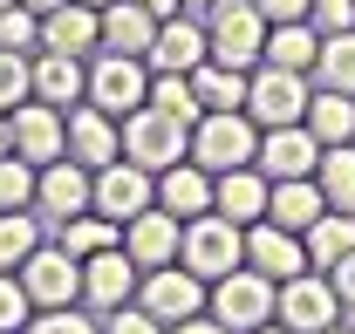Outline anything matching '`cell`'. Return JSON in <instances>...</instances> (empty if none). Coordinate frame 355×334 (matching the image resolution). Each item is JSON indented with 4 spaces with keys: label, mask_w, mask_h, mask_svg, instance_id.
I'll return each instance as SVG.
<instances>
[{
    "label": "cell",
    "mask_w": 355,
    "mask_h": 334,
    "mask_svg": "<svg viewBox=\"0 0 355 334\" xmlns=\"http://www.w3.org/2000/svg\"><path fill=\"white\" fill-rule=\"evenodd\" d=\"M301 123L314 130L321 150H328V143H355V96H342V89H314Z\"/></svg>",
    "instance_id": "28"
},
{
    "label": "cell",
    "mask_w": 355,
    "mask_h": 334,
    "mask_svg": "<svg viewBox=\"0 0 355 334\" xmlns=\"http://www.w3.org/2000/svg\"><path fill=\"white\" fill-rule=\"evenodd\" d=\"M0 211H35V164L28 157H0Z\"/></svg>",
    "instance_id": "35"
},
{
    "label": "cell",
    "mask_w": 355,
    "mask_h": 334,
    "mask_svg": "<svg viewBox=\"0 0 355 334\" xmlns=\"http://www.w3.org/2000/svg\"><path fill=\"white\" fill-rule=\"evenodd\" d=\"M137 259L123 246H110V252H96V259H83V307L89 314H116V307H130L137 300Z\"/></svg>",
    "instance_id": "14"
},
{
    "label": "cell",
    "mask_w": 355,
    "mask_h": 334,
    "mask_svg": "<svg viewBox=\"0 0 355 334\" xmlns=\"http://www.w3.org/2000/svg\"><path fill=\"white\" fill-rule=\"evenodd\" d=\"M35 246H42V218L35 211H0V273H21Z\"/></svg>",
    "instance_id": "32"
},
{
    "label": "cell",
    "mask_w": 355,
    "mask_h": 334,
    "mask_svg": "<svg viewBox=\"0 0 355 334\" xmlns=\"http://www.w3.org/2000/svg\"><path fill=\"white\" fill-rule=\"evenodd\" d=\"M96 109H110L116 123L150 103V62H137V55H110V48H96V62H89V96Z\"/></svg>",
    "instance_id": "6"
},
{
    "label": "cell",
    "mask_w": 355,
    "mask_h": 334,
    "mask_svg": "<svg viewBox=\"0 0 355 334\" xmlns=\"http://www.w3.org/2000/svg\"><path fill=\"white\" fill-rule=\"evenodd\" d=\"M205 300H212V287H205L198 273H184V266H157V273H144V280H137V307H144L164 334H171L178 321H198V314H205Z\"/></svg>",
    "instance_id": "7"
},
{
    "label": "cell",
    "mask_w": 355,
    "mask_h": 334,
    "mask_svg": "<svg viewBox=\"0 0 355 334\" xmlns=\"http://www.w3.org/2000/svg\"><path fill=\"white\" fill-rule=\"evenodd\" d=\"M314 82L355 96V28L349 35H321V62H314Z\"/></svg>",
    "instance_id": "33"
},
{
    "label": "cell",
    "mask_w": 355,
    "mask_h": 334,
    "mask_svg": "<svg viewBox=\"0 0 355 334\" xmlns=\"http://www.w3.org/2000/svg\"><path fill=\"white\" fill-rule=\"evenodd\" d=\"M103 334H164V328H157V321L130 300V307H116V314H110V328H103Z\"/></svg>",
    "instance_id": "41"
},
{
    "label": "cell",
    "mask_w": 355,
    "mask_h": 334,
    "mask_svg": "<svg viewBox=\"0 0 355 334\" xmlns=\"http://www.w3.org/2000/svg\"><path fill=\"white\" fill-rule=\"evenodd\" d=\"M42 48H55V55H96L103 48V7L62 0L55 14H42Z\"/></svg>",
    "instance_id": "20"
},
{
    "label": "cell",
    "mask_w": 355,
    "mask_h": 334,
    "mask_svg": "<svg viewBox=\"0 0 355 334\" xmlns=\"http://www.w3.org/2000/svg\"><path fill=\"white\" fill-rule=\"evenodd\" d=\"M7 150H14V137H7V116H0V157H7Z\"/></svg>",
    "instance_id": "48"
},
{
    "label": "cell",
    "mask_w": 355,
    "mask_h": 334,
    "mask_svg": "<svg viewBox=\"0 0 355 334\" xmlns=\"http://www.w3.org/2000/svg\"><path fill=\"white\" fill-rule=\"evenodd\" d=\"M123 157L157 177V170H171L178 157H191V130L178 123V116H164V109H150V103H144V109L123 116Z\"/></svg>",
    "instance_id": "5"
},
{
    "label": "cell",
    "mask_w": 355,
    "mask_h": 334,
    "mask_svg": "<svg viewBox=\"0 0 355 334\" xmlns=\"http://www.w3.org/2000/svg\"><path fill=\"white\" fill-rule=\"evenodd\" d=\"M266 191H273V184L260 177V164L219 170V177H212V211L232 218V225H260V218H266Z\"/></svg>",
    "instance_id": "21"
},
{
    "label": "cell",
    "mask_w": 355,
    "mask_h": 334,
    "mask_svg": "<svg viewBox=\"0 0 355 334\" xmlns=\"http://www.w3.org/2000/svg\"><path fill=\"white\" fill-rule=\"evenodd\" d=\"M171 334H232V328H225V321H212V314H198V321H178Z\"/></svg>",
    "instance_id": "44"
},
{
    "label": "cell",
    "mask_w": 355,
    "mask_h": 334,
    "mask_svg": "<svg viewBox=\"0 0 355 334\" xmlns=\"http://www.w3.org/2000/svg\"><path fill=\"white\" fill-rule=\"evenodd\" d=\"M178 7H184V14H205V7H212V0H178Z\"/></svg>",
    "instance_id": "47"
},
{
    "label": "cell",
    "mask_w": 355,
    "mask_h": 334,
    "mask_svg": "<svg viewBox=\"0 0 355 334\" xmlns=\"http://www.w3.org/2000/svg\"><path fill=\"white\" fill-rule=\"evenodd\" d=\"M301 246H308V266H314V273L342 266V259L355 252V218H349V211H321L308 232H301Z\"/></svg>",
    "instance_id": "27"
},
{
    "label": "cell",
    "mask_w": 355,
    "mask_h": 334,
    "mask_svg": "<svg viewBox=\"0 0 355 334\" xmlns=\"http://www.w3.org/2000/svg\"><path fill=\"white\" fill-rule=\"evenodd\" d=\"M260 177L266 184H280V177H314L321 164V143H314L308 123H280V130H260Z\"/></svg>",
    "instance_id": "15"
},
{
    "label": "cell",
    "mask_w": 355,
    "mask_h": 334,
    "mask_svg": "<svg viewBox=\"0 0 355 334\" xmlns=\"http://www.w3.org/2000/svg\"><path fill=\"white\" fill-rule=\"evenodd\" d=\"M308 21L321 28V35H349V28H355V0H314Z\"/></svg>",
    "instance_id": "40"
},
{
    "label": "cell",
    "mask_w": 355,
    "mask_h": 334,
    "mask_svg": "<svg viewBox=\"0 0 355 334\" xmlns=\"http://www.w3.org/2000/svg\"><path fill=\"white\" fill-rule=\"evenodd\" d=\"M144 62H150V76H191V69L212 62V42L191 14H171V21H157V42H150Z\"/></svg>",
    "instance_id": "16"
},
{
    "label": "cell",
    "mask_w": 355,
    "mask_h": 334,
    "mask_svg": "<svg viewBox=\"0 0 355 334\" xmlns=\"http://www.w3.org/2000/svg\"><path fill=\"white\" fill-rule=\"evenodd\" d=\"M21 287H28V300H35V314L42 307H76L83 300V259H69L62 246H35L28 252V266H21Z\"/></svg>",
    "instance_id": "12"
},
{
    "label": "cell",
    "mask_w": 355,
    "mask_h": 334,
    "mask_svg": "<svg viewBox=\"0 0 355 334\" xmlns=\"http://www.w3.org/2000/svg\"><path fill=\"white\" fill-rule=\"evenodd\" d=\"M7 137H14V157H28L35 170L55 164V157L69 150V123H62V109L42 103V96H28V103L7 109Z\"/></svg>",
    "instance_id": "10"
},
{
    "label": "cell",
    "mask_w": 355,
    "mask_h": 334,
    "mask_svg": "<svg viewBox=\"0 0 355 334\" xmlns=\"http://www.w3.org/2000/svg\"><path fill=\"white\" fill-rule=\"evenodd\" d=\"M21 334H103V328H96L89 314H76V307H42Z\"/></svg>",
    "instance_id": "39"
},
{
    "label": "cell",
    "mask_w": 355,
    "mask_h": 334,
    "mask_svg": "<svg viewBox=\"0 0 355 334\" xmlns=\"http://www.w3.org/2000/svg\"><path fill=\"white\" fill-rule=\"evenodd\" d=\"M260 157V123L246 116V109H219V116H198L191 123V164L198 170H239Z\"/></svg>",
    "instance_id": "3"
},
{
    "label": "cell",
    "mask_w": 355,
    "mask_h": 334,
    "mask_svg": "<svg viewBox=\"0 0 355 334\" xmlns=\"http://www.w3.org/2000/svg\"><path fill=\"white\" fill-rule=\"evenodd\" d=\"M266 62H273V69H294V76H314V62H321V28H314V21H280V28H266Z\"/></svg>",
    "instance_id": "26"
},
{
    "label": "cell",
    "mask_w": 355,
    "mask_h": 334,
    "mask_svg": "<svg viewBox=\"0 0 355 334\" xmlns=\"http://www.w3.org/2000/svg\"><path fill=\"white\" fill-rule=\"evenodd\" d=\"M246 266H253V273H266L273 287H280V280H294V273H314V266H308V246H301V232H287V225H273V218L246 225Z\"/></svg>",
    "instance_id": "17"
},
{
    "label": "cell",
    "mask_w": 355,
    "mask_h": 334,
    "mask_svg": "<svg viewBox=\"0 0 355 334\" xmlns=\"http://www.w3.org/2000/svg\"><path fill=\"white\" fill-rule=\"evenodd\" d=\"M137 7H144V14H150V21H171V14H184V7H178V0H137Z\"/></svg>",
    "instance_id": "45"
},
{
    "label": "cell",
    "mask_w": 355,
    "mask_h": 334,
    "mask_svg": "<svg viewBox=\"0 0 355 334\" xmlns=\"http://www.w3.org/2000/svg\"><path fill=\"white\" fill-rule=\"evenodd\" d=\"M55 246L69 252V259H96V252L123 246V225L103 218V211H76V218H62V239H55Z\"/></svg>",
    "instance_id": "29"
},
{
    "label": "cell",
    "mask_w": 355,
    "mask_h": 334,
    "mask_svg": "<svg viewBox=\"0 0 355 334\" xmlns=\"http://www.w3.org/2000/svg\"><path fill=\"white\" fill-rule=\"evenodd\" d=\"M0 48L35 55V48H42V14H28L21 0H14V7H0Z\"/></svg>",
    "instance_id": "37"
},
{
    "label": "cell",
    "mask_w": 355,
    "mask_h": 334,
    "mask_svg": "<svg viewBox=\"0 0 355 334\" xmlns=\"http://www.w3.org/2000/svg\"><path fill=\"white\" fill-rule=\"evenodd\" d=\"M253 334H287V328H280V321H266V328H253Z\"/></svg>",
    "instance_id": "49"
},
{
    "label": "cell",
    "mask_w": 355,
    "mask_h": 334,
    "mask_svg": "<svg viewBox=\"0 0 355 334\" xmlns=\"http://www.w3.org/2000/svg\"><path fill=\"white\" fill-rule=\"evenodd\" d=\"M150 109H164V116H178V123L191 130L205 109H198V96H191V76H150Z\"/></svg>",
    "instance_id": "34"
},
{
    "label": "cell",
    "mask_w": 355,
    "mask_h": 334,
    "mask_svg": "<svg viewBox=\"0 0 355 334\" xmlns=\"http://www.w3.org/2000/svg\"><path fill=\"white\" fill-rule=\"evenodd\" d=\"M89 191H96V170H83L76 157H55V164L35 170V211H48L55 225L89 211Z\"/></svg>",
    "instance_id": "19"
},
{
    "label": "cell",
    "mask_w": 355,
    "mask_h": 334,
    "mask_svg": "<svg viewBox=\"0 0 355 334\" xmlns=\"http://www.w3.org/2000/svg\"><path fill=\"white\" fill-rule=\"evenodd\" d=\"M0 7H14V0H0Z\"/></svg>",
    "instance_id": "52"
},
{
    "label": "cell",
    "mask_w": 355,
    "mask_h": 334,
    "mask_svg": "<svg viewBox=\"0 0 355 334\" xmlns=\"http://www.w3.org/2000/svg\"><path fill=\"white\" fill-rule=\"evenodd\" d=\"M62 123H69V150H62V157H76L83 170H103V164L123 157V123H116L110 109L76 103V109H62Z\"/></svg>",
    "instance_id": "13"
},
{
    "label": "cell",
    "mask_w": 355,
    "mask_h": 334,
    "mask_svg": "<svg viewBox=\"0 0 355 334\" xmlns=\"http://www.w3.org/2000/svg\"><path fill=\"white\" fill-rule=\"evenodd\" d=\"M178 239H184V218H171L164 205L137 211L123 225V252L137 259V273H157V266H178Z\"/></svg>",
    "instance_id": "18"
},
{
    "label": "cell",
    "mask_w": 355,
    "mask_h": 334,
    "mask_svg": "<svg viewBox=\"0 0 355 334\" xmlns=\"http://www.w3.org/2000/svg\"><path fill=\"white\" fill-rule=\"evenodd\" d=\"M150 42H157V21H150L137 0H110V7H103V48H110V55H137V62H144Z\"/></svg>",
    "instance_id": "24"
},
{
    "label": "cell",
    "mask_w": 355,
    "mask_h": 334,
    "mask_svg": "<svg viewBox=\"0 0 355 334\" xmlns=\"http://www.w3.org/2000/svg\"><path fill=\"white\" fill-rule=\"evenodd\" d=\"M321 211H328V198H321V184H314V177H280V184L266 191V218H273V225H287V232H308Z\"/></svg>",
    "instance_id": "25"
},
{
    "label": "cell",
    "mask_w": 355,
    "mask_h": 334,
    "mask_svg": "<svg viewBox=\"0 0 355 334\" xmlns=\"http://www.w3.org/2000/svg\"><path fill=\"white\" fill-rule=\"evenodd\" d=\"M321 334H355V328H342V321H335V328H321Z\"/></svg>",
    "instance_id": "50"
},
{
    "label": "cell",
    "mask_w": 355,
    "mask_h": 334,
    "mask_svg": "<svg viewBox=\"0 0 355 334\" xmlns=\"http://www.w3.org/2000/svg\"><path fill=\"white\" fill-rule=\"evenodd\" d=\"M314 184H321L328 211H349L355 218V143H328L321 164H314Z\"/></svg>",
    "instance_id": "30"
},
{
    "label": "cell",
    "mask_w": 355,
    "mask_h": 334,
    "mask_svg": "<svg viewBox=\"0 0 355 334\" xmlns=\"http://www.w3.org/2000/svg\"><path fill=\"white\" fill-rule=\"evenodd\" d=\"M157 205V177L130 157H116V164L96 170V191H89V211H103V218H116V225H130L137 211Z\"/></svg>",
    "instance_id": "11"
},
{
    "label": "cell",
    "mask_w": 355,
    "mask_h": 334,
    "mask_svg": "<svg viewBox=\"0 0 355 334\" xmlns=\"http://www.w3.org/2000/svg\"><path fill=\"white\" fill-rule=\"evenodd\" d=\"M273 321L287 334H321L342 321V293L328 273H294V280H280V300H273Z\"/></svg>",
    "instance_id": "8"
},
{
    "label": "cell",
    "mask_w": 355,
    "mask_h": 334,
    "mask_svg": "<svg viewBox=\"0 0 355 334\" xmlns=\"http://www.w3.org/2000/svg\"><path fill=\"white\" fill-rule=\"evenodd\" d=\"M328 280H335V293H342V307H355V252L342 259V266H328Z\"/></svg>",
    "instance_id": "43"
},
{
    "label": "cell",
    "mask_w": 355,
    "mask_h": 334,
    "mask_svg": "<svg viewBox=\"0 0 355 334\" xmlns=\"http://www.w3.org/2000/svg\"><path fill=\"white\" fill-rule=\"evenodd\" d=\"M83 7H110V0H83Z\"/></svg>",
    "instance_id": "51"
},
{
    "label": "cell",
    "mask_w": 355,
    "mask_h": 334,
    "mask_svg": "<svg viewBox=\"0 0 355 334\" xmlns=\"http://www.w3.org/2000/svg\"><path fill=\"white\" fill-rule=\"evenodd\" d=\"M191 96H198L205 116H219V109H246V76H239V69H219V62H205V69H191Z\"/></svg>",
    "instance_id": "31"
},
{
    "label": "cell",
    "mask_w": 355,
    "mask_h": 334,
    "mask_svg": "<svg viewBox=\"0 0 355 334\" xmlns=\"http://www.w3.org/2000/svg\"><path fill=\"white\" fill-rule=\"evenodd\" d=\"M273 300H280V287L266 280V273H253V266H232L225 280H212V300H205V314L212 321H225L232 334H253L273 321Z\"/></svg>",
    "instance_id": "4"
},
{
    "label": "cell",
    "mask_w": 355,
    "mask_h": 334,
    "mask_svg": "<svg viewBox=\"0 0 355 334\" xmlns=\"http://www.w3.org/2000/svg\"><path fill=\"white\" fill-rule=\"evenodd\" d=\"M35 321V300L21 287V273H0V334H21Z\"/></svg>",
    "instance_id": "38"
},
{
    "label": "cell",
    "mask_w": 355,
    "mask_h": 334,
    "mask_svg": "<svg viewBox=\"0 0 355 334\" xmlns=\"http://www.w3.org/2000/svg\"><path fill=\"white\" fill-rule=\"evenodd\" d=\"M308 76H294V69H273V62H260L253 76H246V116L260 130H280V123H301L308 116Z\"/></svg>",
    "instance_id": "9"
},
{
    "label": "cell",
    "mask_w": 355,
    "mask_h": 334,
    "mask_svg": "<svg viewBox=\"0 0 355 334\" xmlns=\"http://www.w3.org/2000/svg\"><path fill=\"white\" fill-rule=\"evenodd\" d=\"M205 42H212V62H219V69L253 76L266 62V14L253 0H212V7H205Z\"/></svg>",
    "instance_id": "1"
},
{
    "label": "cell",
    "mask_w": 355,
    "mask_h": 334,
    "mask_svg": "<svg viewBox=\"0 0 355 334\" xmlns=\"http://www.w3.org/2000/svg\"><path fill=\"white\" fill-rule=\"evenodd\" d=\"M28 96H35V55L0 48V116H7L14 103H28Z\"/></svg>",
    "instance_id": "36"
},
{
    "label": "cell",
    "mask_w": 355,
    "mask_h": 334,
    "mask_svg": "<svg viewBox=\"0 0 355 334\" xmlns=\"http://www.w3.org/2000/svg\"><path fill=\"white\" fill-rule=\"evenodd\" d=\"M157 205L171 218H205L212 211V170H198L191 157H178L171 170H157Z\"/></svg>",
    "instance_id": "23"
},
{
    "label": "cell",
    "mask_w": 355,
    "mask_h": 334,
    "mask_svg": "<svg viewBox=\"0 0 355 334\" xmlns=\"http://www.w3.org/2000/svg\"><path fill=\"white\" fill-rule=\"evenodd\" d=\"M35 96L55 103V109H76L89 96V55H55V48H35Z\"/></svg>",
    "instance_id": "22"
},
{
    "label": "cell",
    "mask_w": 355,
    "mask_h": 334,
    "mask_svg": "<svg viewBox=\"0 0 355 334\" xmlns=\"http://www.w3.org/2000/svg\"><path fill=\"white\" fill-rule=\"evenodd\" d=\"M253 7L266 14V28H280V21H308L314 0H253Z\"/></svg>",
    "instance_id": "42"
},
{
    "label": "cell",
    "mask_w": 355,
    "mask_h": 334,
    "mask_svg": "<svg viewBox=\"0 0 355 334\" xmlns=\"http://www.w3.org/2000/svg\"><path fill=\"white\" fill-rule=\"evenodd\" d=\"M178 266H184V273H198L205 287H212V280H225L232 266H246V225H232V218H219V211H205V218H184Z\"/></svg>",
    "instance_id": "2"
},
{
    "label": "cell",
    "mask_w": 355,
    "mask_h": 334,
    "mask_svg": "<svg viewBox=\"0 0 355 334\" xmlns=\"http://www.w3.org/2000/svg\"><path fill=\"white\" fill-rule=\"evenodd\" d=\"M21 7H28V14H55L62 0H21Z\"/></svg>",
    "instance_id": "46"
}]
</instances>
